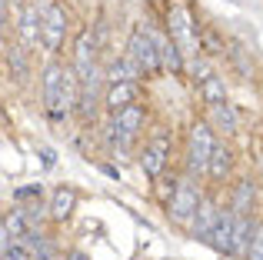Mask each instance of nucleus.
<instances>
[{"label": "nucleus", "instance_id": "obj_1", "mask_svg": "<svg viewBox=\"0 0 263 260\" xmlns=\"http://www.w3.org/2000/svg\"><path fill=\"white\" fill-rule=\"evenodd\" d=\"M80 104V77L73 67H64L60 60H50L44 67V114L53 124H64L70 114H77Z\"/></svg>", "mask_w": 263, "mask_h": 260}, {"label": "nucleus", "instance_id": "obj_2", "mask_svg": "<svg viewBox=\"0 0 263 260\" xmlns=\"http://www.w3.org/2000/svg\"><path fill=\"white\" fill-rule=\"evenodd\" d=\"M167 33L174 37V44L180 47V50H183L186 64H190V60H200L203 40H200V30H197V24H193L190 7H183V4L170 7L167 10Z\"/></svg>", "mask_w": 263, "mask_h": 260}, {"label": "nucleus", "instance_id": "obj_3", "mask_svg": "<svg viewBox=\"0 0 263 260\" xmlns=\"http://www.w3.org/2000/svg\"><path fill=\"white\" fill-rule=\"evenodd\" d=\"M200 203H203L200 183L193 180L190 174H186V177H180V180H177L174 197H170L163 207H167V217H170L174 224H180V227H190L193 217H197V210H200Z\"/></svg>", "mask_w": 263, "mask_h": 260}, {"label": "nucleus", "instance_id": "obj_4", "mask_svg": "<svg viewBox=\"0 0 263 260\" xmlns=\"http://www.w3.org/2000/svg\"><path fill=\"white\" fill-rule=\"evenodd\" d=\"M213 150H217V140H213L210 120H197V124L190 127V137H186V174L190 177L206 174Z\"/></svg>", "mask_w": 263, "mask_h": 260}, {"label": "nucleus", "instance_id": "obj_5", "mask_svg": "<svg viewBox=\"0 0 263 260\" xmlns=\"http://www.w3.org/2000/svg\"><path fill=\"white\" fill-rule=\"evenodd\" d=\"M127 53L140 64V70L147 73V77H157V73L163 70V64H160V50H157V44H154V37H150V27L147 24H137L134 30H130V37H127Z\"/></svg>", "mask_w": 263, "mask_h": 260}, {"label": "nucleus", "instance_id": "obj_6", "mask_svg": "<svg viewBox=\"0 0 263 260\" xmlns=\"http://www.w3.org/2000/svg\"><path fill=\"white\" fill-rule=\"evenodd\" d=\"M97 33L90 30H80L77 33V40H73V70H77V77H80V84H90L93 77H100L103 73V67L97 64Z\"/></svg>", "mask_w": 263, "mask_h": 260}, {"label": "nucleus", "instance_id": "obj_7", "mask_svg": "<svg viewBox=\"0 0 263 260\" xmlns=\"http://www.w3.org/2000/svg\"><path fill=\"white\" fill-rule=\"evenodd\" d=\"M167 157H170V137H167V130H157L150 140H143V150L137 154V163H140V170L150 180H157L163 174V167H167Z\"/></svg>", "mask_w": 263, "mask_h": 260}, {"label": "nucleus", "instance_id": "obj_8", "mask_svg": "<svg viewBox=\"0 0 263 260\" xmlns=\"http://www.w3.org/2000/svg\"><path fill=\"white\" fill-rule=\"evenodd\" d=\"M67 10L60 4H44V50L47 53H57L67 40Z\"/></svg>", "mask_w": 263, "mask_h": 260}, {"label": "nucleus", "instance_id": "obj_9", "mask_svg": "<svg viewBox=\"0 0 263 260\" xmlns=\"http://www.w3.org/2000/svg\"><path fill=\"white\" fill-rule=\"evenodd\" d=\"M17 33H20V47H24V50H37V47H44V7L27 4L24 10H20Z\"/></svg>", "mask_w": 263, "mask_h": 260}, {"label": "nucleus", "instance_id": "obj_10", "mask_svg": "<svg viewBox=\"0 0 263 260\" xmlns=\"http://www.w3.org/2000/svg\"><path fill=\"white\" fill-rule=\"evenodd\" d=\"M150 37H154L157 50H160V64L167 73H186V57L183 50L174 44V37H170L167 30H157V27H150Z\"/></svg>", "mask_w": 263, "mask_h": 260}, {"label": "nucleus", "instance_id": "obj_11", "mask_svg": "<svg viewBox=\"0 0 263 260\" xmlns=\"http://www.w3.org/2000/svg\"><path fill=\"white\" fill-rule=\"evenodd\" d=\"M140 100V84L137 80H123V84H107L103 94V110L107 114H120L127 107H134Z\"/></svg>", "mask_w": 263, "mask_h": 260}, {"label": "nucleus", "instance_id": "obj_12", "mask_svg": "<svg viewBox=\"0 0 263 260\" xmlns=\"http://www.w3.org/2000/svg\"><path fill=\"white\" fill-rule=\"evenodd\" d=\"M233 227H237V214H233L230 207L220 210L217 224H213L210 237H206L203 244H206V247H213L217 254H227V257H230V250H233Z\"/></svg>", "mask_w": 263, "mask_h": 260}, {"label": "nucleus", "instance_id": "obj_13", "mask_svg": "<svg viewBox=\"0 0 263 260\" xmlns=\"http://www.w3.org/2000/svg\"><path fill=\"white\" fill-rule=\"evenodd\" d=\"M220 210H223V207H217V200H213V197H203V203H200L193 224L186 227V234H190L193 240H206V237H210V230H213V224H217V217H220Z\"/></svg>", "mask_w": 263, "mask_h": 260}, {"label": "nucleus", "instance_id": "obj_14", "mask_svg": "<svg viewBox=\"0 0 263 260\" xmlns=\"http://www.w3.org/2000/svg\"><path fill=\"white\" fill-rule=\"evenodd\" d=\"M73 207H77V190L67 187V183H60V187L50 194V220L64 224L67 217L73 214Z\"/></svg>", "mask_w": 263, "mask_h": 260}, {"label": "nucleus", "instance_id": "obj_15", "mask_svg": "<svg viewBox=\"0 0 263 260\" xmlns=\"http://www.w3.org/2000/svg\"><path fill=\"white\" fill-rule=\"evenodd\" d=\"M206 117H210V127L220 130V134H237V127H240V117H237V110H233L230 100L206 107Z\"/></svg>", "mask_w": 263, "mask_h": 260}, {"label": "nucleus", "instance_id": "obj_16", "mask_svg": "<svg viewBox=\"0 0 263 260\" xmlns=\"http://www.w3.org/2000/svg\"><path fill=\"white\" fill-rule=\"evenodd\" d=\"M4 64H7V73L13 77V84H24L30 77V64H27V50L17 44L4 47Z\"/></svg>", "mask_w": 263, "mask_h": 260}, {"label": "nucleus", "instance_id": "obj_17", "mask_svg": "<svg viewBox=\"0 0 263 260\" xmlns=\"http://www.w3.org/2000/svg\"><path fill=\"white\" fill-rule=\"evenodd\" d=\"M257 227H260V224L253 220V214H250V217H237L230 257H247V250H250V240H253V234H257Z\"/></svg>", "mask_w": 263, "mask_h": 260}, {"label": "nucleus", "instance_id": "obj_18", "mask_svg": "<svg viewBox=\"0 0 263 260\" xmlns=\"http://www.w3.org/2000/svg\"><path fill=\"white\" fill-rule=\"evenodd\" d=\"M233 170V150L223 147V143H217V150H213L210 157V167H206V177H213V180H227Z\"/></svg>", "mask_w": 263, "mask_h": 260}, {"label": "nucleus", "instance_id": "obj_19", "mask_svg": "<svg viewBox=\"0 0 263 260\" xmlns=\"http://www.w3.org/2000/svg\"><path fill=\"white\" fill-rule=\"evenodd\" d=\"M250 207H253V183L250 180H237L233 187V200H230V210L237 217H250Z\"/></svg>", "mask_w": 263, "mask_h": 260}, {"label": "nucleus", "instance_id": "obj_20", "mask_svg": "<svg viewBox=\"0 0 263 260\" xmlns=\"http://www.w3.org/2000/svg\"><path fill=\"white\" fill-rule=\"evenodd\" d=\"M200 100H203L206 107L223 104V100H227V84H223L220 73H213V77H206L203 84H200Z\"/></svg>", "mask_w": 263, "mask_h": 260}, {"label": "nucleus", "instance_id": "obj_21", "mask_svg": "<svg viewBox=\"0 0 263 260\" xmlns=\"http://www.w3.org/2000/svg\"><path fill=\"white\" fill-rule=\"evenodd\" d=\"M17 207H20V214H24L27 227H30V230H44V220L50 217V203L33 200V203H17Z\"/></svg>", "mask_w": 263, "mask_h": 260}, {"label": "nucleus", "instance_id": "obj_22", "mask_svg": "<svg viewBox=\"0 0 263 260\" xmlns=\"http://www.w3.org/2000/svg\"><path fill=\"white\" fill-rule=\"evenodd\" d=\"M0 260H33V250H27L24 240H13L10 247L0 250Z\"/></svg>", "mask_w": 263, "mask_h": 260}, {"label": "nucleus", "instance_id": "obj_23", "mask_svg": "<svg viewBox=\"0 0 263 260\" xmlns=\"http://www.w3.org/2000/svg\"><path fill=\"white\" fill-rule=\"evenodd\" d=\"M186 73H190V80H193V84H203L206 77H213L210 64H206L203 57H200V60H190V64H186Z\"/></svg>", "mask_w": 263, "mask_h": 260}, {"label": "nucleus", "instance_id": "obj_24", "mask_svg": "<svg viewBox=\"0 0 263 260\" xmlns=\"http://www.w3.org/2000/svg\"><path fill=\"white\" fill-rule=\"evenodd\" d=\"M44 187L40 183H27V187H17L13 190V203H24V200H40Z\"/></svg>", "mask_w": 263, "mask_h": 260}, {"label": "nucleus", "instance_id": "obj_25", "mask_svg": "<svg viewBox=\"0 0 263 260\" xmlns=\"http://www.w3.org/2000/svg\"><path fill=\"white\" fill-rule=\"evenodd\" d=\"M243 260H263V220H260L257 234H253V240H250V250H247V257H243Z\"/></svg>", "mask_w": 263, "mask_h": 260}, {"label": "nucleus", "instance_id": "obj_26", "mask_svg": "<svg viewBox=\"0 0 263 260\" xmlns=\"http://www.w3.org/2000/svg\"><path fill=\"white\" fill-rule=\"evenodd\" d=\"M47 240H50V237H47V234H44V230H30V234H27V237H24V244H27V250H33V254H37V250H40V247H44V244H47Z\"/></svg>", "mask_w": 263, "mask_h": 260}, {"label": "nucleus", "instance_id": "obj_27", "mask_svg": "<svg viewBox=\"0 0 263 260\" xmlns=\"http://www.w3.org/2000/svg\"><path fill=\"white\" fill-rule=\"evenodd\" d=\"M33 260H60V250H57V244H53V240H47L44 247H40L37 254H33Z\"/></svg>", "mask_w": 263, "mask_h": 260}, {"label": "nucleus", "instance_id": "obj_28", "mask_svg": "<svg viewBox=\"0 0 263 260\" xmlns=\"http://www.w3.org/2000/svg\"><path fill=\"white\" fill-rule=\"evenodd\" d=\"M37 154H40V160H44V167H53V163H57V154H53L50 147H40Z\"/></svg>", "mask_w": 263, "mask_h": 260}, {"label": "nucleus", "instance_id": "obj_29", "mask_svg": "<svg viewBox=\"0 0 263 260\" xmlns=\"http://www.w3.org/2000/svg\"><path fill=\"white\" fill-rule=\"evenodd\" d=\"M100 170H103V174H107V177H110V180H120V170H117V167H110V163H103V167H100Z\"/></svg>", "mask_w": 263, "mask_h": 260}, {"label": "nucleus", "instance_id": "obj_30", "mask_svg": "<svg viewBox=\"0 0 263 260\" xmlns=\"http://www.w3.org/2000/svg\"><path fill=\"white\" fill-rule=\"evenodd\" d=\"M67 260H87V254H84V250H70V254H67Z\"/></svg>", "mask_w": 263, "mask_h": 260}, {"label": "nucleus", "instance_id": "obj_31", "mask_svg": "<svg viewBox=\"0 0 263 260\" xmlns=\"http://www.w3.org/2000/svg\"><path fill=\"white\" fill-rule=\"evenodd\" d=\"M10 4H13V7H20V10H24V7H27V0H10Z\"/></svg>", "mask_w": 263, "mask_h": 260}]
</instances>
